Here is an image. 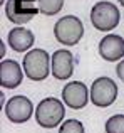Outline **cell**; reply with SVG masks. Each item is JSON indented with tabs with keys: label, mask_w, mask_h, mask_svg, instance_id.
<instances>
[{
	"label": "cell",
	"mask_w": 124,
	"mask_h": 133,
	"mask_svg": "<svg viewBox=\"0 0 124 133\" xmlns=\"http://www.w3.org/2000/svg\"><path fill=\"white\" fill-rule=\"evenodd\" d=\"M2 3H5V0H2Z\"/></svg>",
	"instance_id": "cell-18"
},
{
	"label": "cell",
	"mask_w": 124,
	"mask_h": 133,
	"mask_svg": "<svg viewBox=\"0 0 124 133\" xmlns=\"http://www.w3.org/2000/svg\"><path fill=\"white\" fill-rule=\"evenodd\" d=\"M37 5L40 9V14L47 17L57 15L64 7V0H37Z\"/></svg>",
	"instance_id": "cell-13"
},
{
	"label": "cell",
	"mask_w": 124,
	"mask_h": 133,
	"mask_svg": "<svg viewBox=\"0 0 124 133\" xmlns=\"http://www.w3.org/2000/svg\"><path fill=\"white\" fill-rule=\"evenodd\" d=\"M99 54L104 61L116 62L124 57V39L118 34H107L99 42Z\"/></svg>",
	"instance_id": "cell-9"
},
{
	"label": "cell",
	"mask_w": 124,
	"mask_h": 133,
	"mask_svg": "<svg viewBox=\"0 0 124 133\" xmlns=\"http://www.w3.org/2000/svg\"><path fill=\"white\" fill-rule=\"evenodd\" d=\"M25 76L32 81H44L52 72V57L44 49H32L25 54L22 62Z\"/></svg>",
	"instance_id": "cell-1"
},
{
	"label": "cell",
	"mask_w": 124,
	"mask_h": 133,
	"mask_svg": "<svg viewBox=\"0 0 124 133\" xmlns=\"http://www.w3.org/2000/svg\"><path fill=\"white\" fill-rule=\"evenodd\" d=\"M65 116L64 103L57 98H44L35 108V120L42 128H54L60 125Z\"/></svg>",
	"instance_id": "cell-2"
},
{
	"label": "cell",
	"mask_w": 124,
	"mask_h": 133,
	"mask_svg": "<svg viewBox=\"0 0 124 133\" xmlns=\"http://www.w3.org/2000/svg\"><path fill=\"white\" fill-rule=\"evenodd\" d=\"M59 133H84V125L79 120H67L60 125Z\"/></svg>",
	"instance_id": "cell-15"
},
{
	"label": "cell",
	"mask_w": 124,
	"mask_h": 133,
	"mask_svg": "<svg viewBox=\"0 0 124 133\" xmlns=\"http://www.w3.org/2000/svg\"><path fill=\"white\" fill-rule=\"evenodd\" d=\"M3 111H5V116L12 123L20 125V123H25V121H29L32 118L34 104L27 96H22V94L20 96H12L7 101Z\"/></svg>",
	"instance_id": "cell-7"
},
{
	"label": "cell",
	"mask_w": 124,
	"mask_h": 133,
	"mask_svg": "<svg viewBox=\"0 0 124 133\" xmlns=\"http://www.w3.org/2000/svg\"><path fill=\"white\" fill-rule=\"evenodd\" d=\"M106 133H124V115H114L106 121Z\"/></svg>",
	"instance_id": "cell-14"
},
{
	"label": "cell",
	"mask_w": 124,
	"mask_h": 133,
	"mask_svg": "<svg viewBox=\"0 0 124 133\" xmlns=\"http://www.w3.org/2000/svg\"><path fill=\"white\" fill-rule=\"evenodd\" d=\"M116 72H118V78L124 83V59L118 64V68H116Z\"/></svg>",
	"instance_id": "cell-16"
},
{
	"label": "cell",
	"mask_w": 124,
	"mask_h": 133,
	"mask_svg": "<svg viewBox=\"0 0 124 133\" xmlns=\"http://www.w3.org/2000/svg\"><path fill=\"white\" fill-rule=\"evenodd\" d=\"M119 9L111 2H97L91 10V22L101 32L114 30L119 24Z\"/></svg>",
	"instance_id": "cell-4"
},
{
	"label": "cell",
	"mask_w": 124,
	"mask_h": 133,
	"mask_svg": "<svg viewBox=\"0 0 124 133\" xmlns=\"http://www.w3.org/2000/svg\"><path fill=\"white\" fill-rule=\"evenodd\" d=\"M118 98V84L107 76L97 78L91 86V103L97 108H107Z\"/></svg>",
	"instance_id": "cell-5"
},
{
	"label": "cell",
	"mask_w": 124,
	"mask_h": 133,
	"mask_svg": "<svg viewBox=\"0 0 124 133\" xmlns=\"http://www.w3.org/2000/svg\"><path fill=\"white\" fill-rule=\"evenodd\" d=\"M62 101L72 110H82L91 101V91L81 81H71L62 89Z\"/></svg>",
	"instance_id": "cell-8"
},
{
	"label": "cell",
	"mask_w": 124,
	"mask_h": 133,
	"mask_svg": "<svg viewBox=\"0 0 124 133\" xmlns=\"http://www.w3.org/2000/svg\"><path fill=\"white\" fill-rule=\"evenodd\" d=\"M7 42L9 45L13 49L15 52H24L27 49H30L35 42V37H34V32L25 27H13L9 32V37H7Z\"/></svg>",
	"instance_id": "cell-12"
},
{
	"label": "cell",
	"mask_w": 124,
	"mask_h": 133,
	"mask_svg": "<svg viewBox=\"0 0 124 133\" xmlns=\"http://www.w3.org/2000/svg\"><path fill=\"white\" fill-rule=\"evenodd\" d=\"M74 72V56L67 49H59L52 54V76L56 79H69Z\"/></svg>",
	"instance_id": "cell-10"
},
{
	"label": "cell",
	"mask_w": 124,
	"mask_h": 133,
	"mask_svg": "<svg viewBox=\"0 0 124 133\" xmlns=\"http://www.w3.org/2000/svg\"><path fill=\"white\" fill-rule=\"evenodd\" d=\"M118 2H119V3H121V5L124 7V0H118Z\"/></svg>",
	"instance_id": "cell-17"
},
{
	"label": "cell",
	"mask_w": 124,
	"mask_h": 133,
	"mask_svg": "<svg viewBox=\"0 0 124 133\" xmlns=\"http://www.w3.org/2000/svg\"><path fill=\"white\" fill-rule=\"evenodd\" d=\"M37 0H7L5 3V17L10 22L22 25L27 24L40 12Z\"/></svg>",
	"instance_id": "cell-6"
},
{
	"label": "cell",
	"mask_w": 124,
	"mask_h": 133,
	"mask_svg": "<svg viewBox=\"0 0 124 133\" xmlns=\"http://www.w3.org/2000/svg\"><path fill=\"white\" fill-rule=\"evenodd\" d=\"M54 36L57 42L64 45H75L84 36V25L81 19L75 15H65L60 17L54 25Z\"/></svg>",
	"instance_id": "cell-3"
},
{
	"label": "cell",
	"mask_w": 124,
	"mask_h": 133,
	"mask_svg": "<svg viewBox=\"0 0 124 133\" xmlns=\"http://www.w3.org/2000/svg\"><path fill=\"white\" fill-rule=\"evenodd\" d=\"M24 68L20 69V64L13 59H7V61L0 62V84L2 88L13 89L19 84H22L24 79Z\"/></svg>",
	"instance_id": "cell-11"
}]
</instances>
